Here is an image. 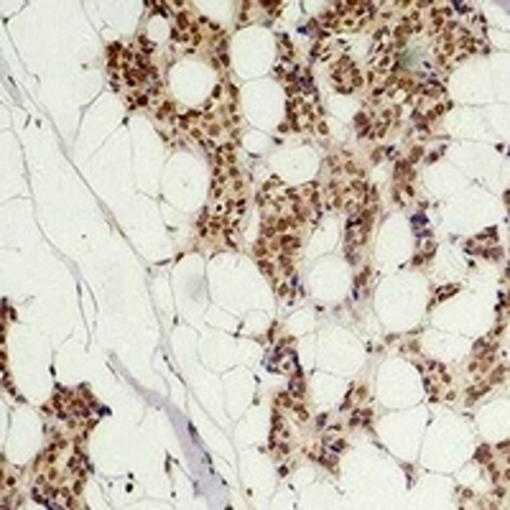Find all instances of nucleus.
<instances>
[{"mask_svg":"<svg viewBox=\"0 0 510 510\" xmlns=\"http://www.w3.org/2000/svg\"><path fill=\"white\" fill-rule=\"evenodd\" d=\"M391 123H393V110H385L383 115H380V120H375V135H385V130L391 128Z\"/></svg>","mask_w":510,"mask_h":510,"instance_id":"obj_1","label":"nucleus"}]
</instances>
